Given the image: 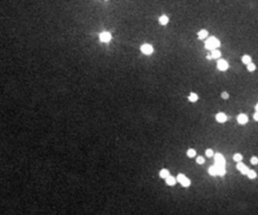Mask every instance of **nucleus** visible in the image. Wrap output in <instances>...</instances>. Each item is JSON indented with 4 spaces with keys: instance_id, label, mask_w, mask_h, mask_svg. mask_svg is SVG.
Here are the masks:
<instances>
[{
    "instance_id": "f257e3e1",
    "label": "nucleus",
    "mask_w": 258,
    "mask_h": 215,
    "mask_svg": "<svg viewBox=\"0 0 258 215\" xmlns=\"http://www.w3.org/2000/svg\"><path fill=\"white\" fill-rule=\"evenodd\" d=\"M205 46H206L207 49L209 50H215L217 47L220 46V41L219 39H217L216 37H210L207 41H206V43H205Z\"/></svg>"
},
{
    "instance_id": "f03ea898",
    "label": "nucleus",
    "mask_w": 258,
    "mask_h": 215,
    "mask_svg": "<svg viewBox=\"0 0 258 215\" xmlns=\"http://www.w3.org/2000/svg\"><path fill=\"white\" fill-rule=\"evenodd\" d=\"M176 180L179 181V182H180L184 187H189V185H191V181H189V180L187 178V177H185V175H183V174H179V175H177Z\"/></svg>"
},
{
    "instance_id": "7ed1b4c3",
    "label": "nucleus",
    "mask_w": 258,
    "mask_h": 215,
    "mask_svg": "<svg viewBox=\"0 0 258 215\" xmlns=\"http://www.w3.org/2000/svg\"><path fill=\"white\" fill-rule=\"evenodd\" d=\"M141 51L144 54H151L153 52V47L150 44H143L141 46Z\"/></svg>"
},
{
    "instance_id": "20e7f679",
    "label": "nucleus",
    "mask_w": 258,
    "mask_h": 215,
    "mask_svg": "<svg viewBox=\"0 0 258 215\" xmlns=\"http://www.w3.org/2000/svg\"><path fill=\"white\" fill-rule=\"evenodd\" d=\"M217 66H218V69H220V70H226V69H228V67H229V65H228V62L226 61V60H223V59H221V60H219L218 61V65H217Z\"/></svg>"
},
{
    "instance_id": "39448f33",
    "label": "nucleus",
    "mask_w": 258,
    "mask_h": 215,
    "mask_svg": "<svg viewBox=\"0 0 258 215\" xmlns=\"http://www.w3.org/2000/svg\"><path fill=\"white\" fill-rule=\"evenodd\" d=\"M100 39L103 41V42H109L111 40V34L109 32H103L100 34Z\"/></svg>"
},
{
    "instance_id": "423d86ee",
    "label": "nucleus",
    "mask_w": 258,
    "mask_h": 215,
    "mask_svg": "<svg viewBox=\"0 0 258 215\" xmlns=\"http://www.w3.org/2000/svg\"><path fill=\"white\" fill-rule=\"evenodd\" d=\"M215 162H216V164L225 166V159H224V157L221 154H216L215 155Z\"/></svg>"
},
{
    "instance_id": "0eeeda50",
    "label": "nucleus",
    "mask_w": 258,
    "mask_h": 215,
    "mask_svg": "<svg viewBox=\"0 0 258 215\" xmlns=\"http://www.w3.org/2000/svg\"><path fill=\"white\" fill-rule=\"evenodd\" d=\"M237 169L242 173V174H244V175H247V173L249 172V169L246 167L244 164H242V163L237 164Z\"/></svg>"
},
{
    "instance_id": "6e6552de",
    "label": "nucleus",
    "mask_w": 258,
    "mask_h": 215,
    "mask_svg": "<svg viewBox=\"0 0 258 215\" xmlns=\"http://www.w3.org/2000/svg\"><path fill=\"white\" fill-rule=\"evenodd\" d=\"M237 121H238L239 124H241V125H245V124L248 122V118H247V116H246V115L241 114V115L238 116Z\"/></svg>"
},
{
    "instance_id": "1a4fd4ad",
    "label": "nucleus",
    "mask_w": 258,
    "mask_h": 215,
    "mask_svg": "<svg viewBox=\"0 0 258 215\" xmlns=\"http://www.w3.org/2000/svg\"><path fill=\"white\" fill-rule=\"evenodd\" d=\"M216 168H217V174L220 175V176H223L225 175L226 173V170H225V166L224 165H219V164H216Z\"/></svg>"
},
{
    "instance_id": "9d476101",
    "label": "nucleus",
    "mask_w": 258,
    "mask_h": 215,
    "mask_svg": "<svg viewBox=\"0 0 258 215\" xmlns=\"http://www.w3.org/2000/svg\"><path fill=\"white\" fill-rule=\"evenodd\" d=\"M216 120L220 123H224L227 121V116L224 114V113H219V114H217V116H216Z\"/></svg>"
},
{
    "instance_id": "9b49d317",
    "label": "nucleus",
    "mask_w": 258,
    "mask_h": 215,
    "mask_svg": "<svg viewBox=\"0 0 258 215\" xmlns=\"http://www.w3.org/2000/svg\"><path fill=\"white\" fill-rule=\"evenodd\" d=\"M176 180L174 179L172 176H168V178H166V183H168V185H170V186L174 185V184H176Z\"/></svg>"
},
{
    "instance_id": "f8f14e48",
    "label": "nucleus",
    "mask_w": 258,
    "mask_h": 215,
    "mask_svg": "<svg viewBox=\"0 0 258 215\" xmlns=\"http://www.w3.org/2000/svg\"><path fill=\"white\" fill-rule=\"evenodd\" d=\"M207 35H208V31L207 30H205V29L201 30V31L198 33V37L200 39H204L205 37H207Z\"/></svg>"
},
{
    "instance_id": "ddd939ff",
    "label": "nucleus",
    "mask_w": 258,
    "mask_h": 215,
    "mask_svg": "<svg viewBox=\"0 0 258 215\" xmlns=\"http://www.w3.org/2000/svg\"><path fill=\"white\" fill-rule=\"evenodd\" d=\"M159 175H160L161 178L166 179V178H168V177L169 176V172L166 170V169H162V170L160 171V173H159Z\"/></svg>"
},
{
    "instance_id": "4468645a",
    "label": "nucleus",
    "mask_w": 258,
    "mask_h": 215,
    "mask_svg": "<svg viewBox=\"0 0 258 215\" xmlns=\"http://www.w3.org/2000/svg\"><path fill=\"white\" fill-rule=\"evenodd\" d=\"M159 22H160V24H162V25L168 24V17L165 16V15H163V16H161L160 18H159Z\"/></svg>"
},
{
    "instance_id": "2eb2a0df",
    "label": "nucleus",
    "mask_w": 258,
    "mask_h": 215,
    "mask_svg": "<svg viewBox=\"0 0 258 215\" xmlns=\"http://www.w3.org/2000/svg\"><path fill=\"white\" fill-rule=\"evenodd\" d=\"M209 174L212 175V176L218 175L217 174V168H216V166H213V167H211L210 169H209Z\"/></svg>"
},
{
    "instance_id": "dca6fc26",
    "label": "nucleus",
    "mask_w": 258,
    "mask_h": 215,
    "mask_svg": "<svg viewBox=\"0 0 258 215\" xmlns=\"http://www.w3.org/2000/svg\"><path fill=\"white\" fill-rule=\"evenodd\" d=\"M242 61H243L245 65H249V63H251V57H250L249 55H244L243 57H242Z\"/></svg>"
},
{
    "instance_id": "f3484780",
    "label": "nucleus",
    "mask_w": 258,
    "mask_h": 215,
    "mask_svg": "<svg viewBox=\"0 0 258 215\" xmlns=\"http://www.w3.org/2000/svg\"><path fill=\"white\" fill-rule=\"evenodd\" d=\"M189 100L191 101H193V103H195V101H198V95H197V93H192L191 95H189Z\"/></svg>"
},
{
    "instance_id": "a211bd4d",
    "label": "nucleus",
    "mask_w": 258,
    "mask_h": 215,
    "mask_svg": "<svg viewBox=\"0 0 258 215\" xmlns=\"http://www.w3.org/2000/svg\"><path fill=\"white\" fill-rule=\"evenodd\" d=\"M220 56H221V52L218 51L217 49H215L212 51V57H214V58H219Z\"/></svg>"
},
{
    "instance_id": "6ab92c4d",
    "label": "nucleus",
    "mask_w": 258,
    "mask_h": 215,
    "mask_svg": "<svg viewBox=\"0 0 258 215\" xmlns=\"http://www.w3.org/2000/svg\"><path fill=\"white\" fill-rule=\"evenodd\" d=\"M247 176L249 177L250 179H254V178H256V173L254 172L253 170H249V172L247 173Z\"/></svg>"
},
{
    "instance_id": "aec40b11",
    "label": "nucleus",
    "mask_w": 258,
    "mask_h": 215,
    "mask_svg": "<svg viewBox=\"0 0 258 215\" xmlns=\"http://www.w3.org/2000/svg\"><path fill=\"white\" fill-rule=\"evenodd\" d=\"M234 161H236V162H240V161H242V155H240V154H235L234 155Z\"/></svg>"
},
{
    "instance_id": "412c9836",
    "label": "nucleus",
    "mask_w": 258,
    "mask_h": 215,
    "mask_svg": "<svg viewBox=\"0 0 258 215\" xmlns=\"http://www.w3.org/2000/svg\"><path fill=\"white\" fill-rule=\"evenodd\" d=\"M188 156L189 158H193L194 156H196V151L195 150H193V149H189L188 151Z\"/></svg>"
},
{
    "instance_id": "4be33fe9",
    "label": "nucleus",
    "mask_w": 258,
    "mask_h": 215,
    "mask_svg": "<svg viewBox=\"0 0 258 215\" xmlns=\"http://www.w3.org/2000/svg\"><path fill=\"white\" fill-rule=\"evenodd\" d=\"M255 65L254 63H249V65H247V69L249 71H253V70H255Z\"/></svg>"
},
{
    "instance_id": "5701e85b",
    "label": "nucleus",
    "mask_w": 258,
    "mask_h": 215,
    "mask_svg": "<svg viewBox=\"0 0 258 215\" xmlns=\"http://www.w3.org/2000/svg\"><path fill=\"white\" fill-rule=\"evenodd\" d=\"M206 155H207L208 157H212V156L214 155V152H213V151H212V150L209 149V150H207V151H206Z\"/></svg>"
},
{
    "instance_id": "b1692460",
    "label": "nucleus",
    "mask_w": 258,
    "mask_h": 215,
    "mask_svg": "<svg viewBox=\"0 0 258 215\" xmlns=\"http://www.w3.org/2000/svg\"><path fill=\"white\" fill-rule=\"evenodd\" d=\"M204 162H205V160H204L203 157H198V158H197V163H198V164H203Z\"/></svg>"
},
{
    "instance_id": "393cba45",
    "label": "nucleus",
    "mask_w": 258,
    "mask_h": 215,
    "mask_svg": "<svg viewBox=\"0 0 258 215\" xmlns=\"http://www.w3.org/2000/svg\"><path fill=\"white\" fill-rule=\"evenodd\" d=\"M251 163H252L253 165H256V164L258 163V158H256V157H252V158H251Z\"/></svg>"
},
{
    "instance_id": "a878e982",
    "label": "nucleus",
    "mask_w": 258,
    "mask_h": 215,
    "mask_svg": "<svg viewBox=\"0 0 258 215\" xmlns=\"http://www.w3.org/2000/svg\"><path fill=\"white\" fill-rule=\"evenodd\" d=\"M222 97H223V99H225V100H227L229 97V95L227 93H222Z\"/></svg>"
},
{
    "instance_id": "bb28decb",
    "label": "nucleus",
    "mask_w": 258,
    "mask_h": 215,
    "mask_svg": "<svg viewBox=\"0 0 258 215\" xmlns=\"http://www.w3.org/2000/svg\"><path fill=\"white\" fill-rule=\"evenodd\" d=\"M254 120H255V121H258V112L254 114Z\"/></svg>"
},
{
    "instance_id": "cd10ccee",
    "label": "nucleus",
    "mask_w": 258,
    "mask_h": 215,
    "mask_svg": "<svg viewBox=\"0 0 258 215\" xmlns=\"http://www.w3.org/2000/svg\"><path fill=\"white\" fill-rule=\"evenodd\" d=\"M255 109H256V111H257V112H258V104H257V105H255Z\"/></svg>"
}]
</instances>
